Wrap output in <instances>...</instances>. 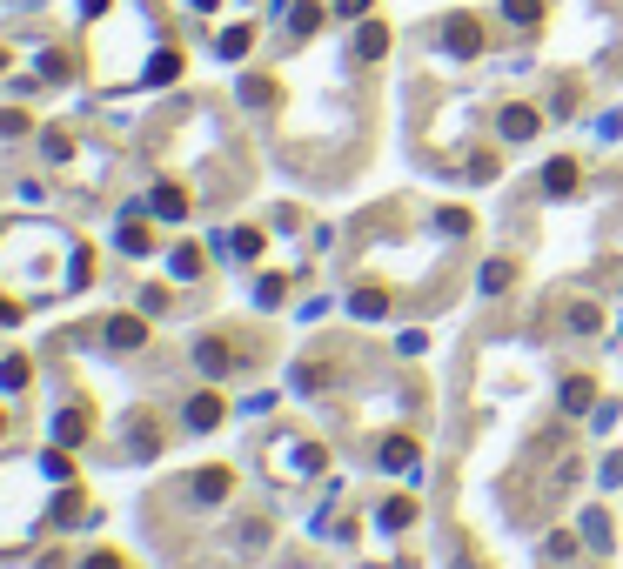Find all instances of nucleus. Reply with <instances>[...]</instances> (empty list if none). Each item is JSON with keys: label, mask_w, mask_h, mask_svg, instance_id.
I'll list each match as a JSON object with an SVG mask.
<instances>
[{"label": "nucleus", "mask_w": 623, "mask_h": 569, "mask_svg": "<svg viewBox=\"0 0 623 569\" xmlns=\"http://www.w3.org/2000/svg\"><path fill=\"white\" fill-rule=\"evenodd\" d=\"M443 47L456 54V61H476V54H483V21H476V14H449L443 21Z\"/></svg>", "instance_id": "obj_1"}, {"label": "nucleus", "mask_w": 623, "mask_h": 569, "mask_svg": "<svg viewBox=\"0 0 623 569\" xmlns=\"http://www.w3.org/2000/svg\"><path fill=\"white\" fill-rule=\"evenodd\" d=\"M536 128H543V114H536V108H523V101H510V108L496 114V134H503V141H530Z\"/></svg>", "instance_id": "obj_2"}, {"label": "nucleus", "mask_w": 623, "mask_h": 569, "mask_svg": "<svg viewBox=\"0 0 623 569\" xmlns=\"http://www.w3.org/2000/svg\"><path fill=\"white\" fill-rule=\"evenodd\" d=\"M577 181H583V168L570 154H557V161L543 168V195H577Z\"/></svg>", "instance_id": "obj_3"}, {"label": "nucleus", "mask_w": 623, "mask_h": 569, "mask_svg": "<svg viewBox=\"0 0 623 569\" xmlns=\"http://www.w3.org/2000/svg\"><path fill=\"white\" fill-rule=\"evenodd\" d=\"M382 54H389V27L369 21V27L356 34V61H382Z\"/></svg>", "instance_id": "obj_4"}, {"label": "nucleus", "mask_w": 623, "mask_h": 569, "mask_svg": "<svg viewBox=\"0 0 623 569\" xmlns=\"http://www.w3.org/2000/svg\"><path fill=\"white\" fill-rule=\"evenodd\" d=\"M222 422V395H195L188 402V429H215Z\"/></svg>", "instance_id": "obj_5"}, {"label": "nucleus", "mask_w": 623, "mask_h": 569, "mask_svg": "<svg viewBox=\"0 0 623 569\" xmlns=\"http://www.w3.org/2000/svg\"><path fill=\"white\" fill-rule=\"evenodd\" d=\"M590 402H597V382H590V375H570V382H563V409H590Z\"/></svg>", "instance_id": "obj_6"}, {"label": "nucleus", "mask_w": 623, "mask_h": 569, "mask_svg": "<svg viewBox=\"0 0 623 569\" xmlns=\"http://www.w3.org/2000/svg\"><path fill=\"white\" fill-rule=\"evenodd\" d=\"M108 342H114V349H141V342H148V329H141L134 315H121V322H108Z\"/></svg>", "instance_id": "obj_7"}, {"label": "nucleus", "mask_w": 623, "mask_h": 569, "mask_svg": "<svg viewBox=\"0 0 623 569\" xmlns=\"http://www.w3.org/2000/svg\"><path fill=\"white\" fill-rule=\"evenodd\" d=\"M155 215H161V221H181V215H188V195L161 181V188H155Z\"/></svg>", "instance_id": "obj_8"}, {"label": "nucleus", "mask_w": 623, "mask_h": 569, "mask_svg": "<svg viewBox=\"0 0 623 569\" xmlns=\"http://www.w3.org/2000/svg\"><path fill=\"white\" fill-rule=\"evenodd\" d=\"M503 21L510 27H536L543 21V0H503Z\"/></svg>", "instance_id": "obj_9"}, {"label": "nucleus", "mask_w": 623, "mask_h": 569, "mask_svg": "<svg viewBox=\"0 0 623 569\" xmlns=\"http://www.w3.org/2000/svg\"><path fill=\"white\" fill-rule=\"evenodd\" d=\"M409 462H416V442H409V436L382 442V469H409Z\"/></svg>", "instance_id": "obj_10"}, {"label": "nucleus", "mask_w": 623, "mask_h": 569, "mask_svg": "<svg viewBox=\"0 0 623 569\" xmlns=\"http://www.w3.org/2000/svg\"><path fill=\"white\" fill-rule=\"evenodd\" d=\"M228 482H235L228 469H208V476H195V496H201V503H222V496H228Z\"/></svg>", "instance_id": "obj_11"}, {"label": "nucleus", "mask_w": 623, "mask_h": 569, "mask_svg": "<svg viewBox=\"0 0 623 569\" xmlns=\"http://www.w3.org/2000/svg\"><path fill=\"white\" fill-rule=\"evenodd\" d=\"M362 315V322H382V308H389V295H382V288H356V302H349Z\"/></svg>", "instance_id": "obj_12"}, {"label": "nucleus", "mask_w": 623, "mask_h": 569, "mask_svg": "<svg viewBox=\"0 0 623 569\" xmlns=\"http://www.w3.org/2000/svg\"><path fill=\"white\" fill-rule=\"evenodd\" d=\"M195 362H201L208 375H222V369H228V342H215V335H208V342L195 349Z\"/></svg>", "instance_id": "obj_13"}, {"label": "nucleus", "mask_w": 623, "mask_h": 569, "mask_svg": "<svg viewBox=\"0 0 623 569\" xmlns=\"http://www.w3.org/2000/svg\"><path fill=\"white\" fill-rule=\"evenodd\" d=\"M570 329H577V335H597L603 329V308L597 302H577V308H570Z\"/></svg>", "instance_id": "obj_14"}, {"label": "nucleus", "mask_w": 623, "mask_h": 569, "mask_svg": "<svg viewBox=\"0 0 623 569\" xmlns=\"http://www.w3.org/2000/svg\"><path fill=\"white\" fill-rule=\"evenodd\" d=\"M510 282H516L510 262H490V268H483V288H490V295H496V288H510Z\"/></svg>", "instance_id": "obj_15"}, {"label": "nucleus", "mask_w": 623, "mask_h": 569, "mask_svg": "<svg viewBox=\"0 0 623 569\" xmlns=\"http://www.w3.org/2000/svg\"><path fill=\"white\" fill-rule=\"evenodd\" d=\"M228 255H242V262H255V255H262V235H255V228H242V235H235V248H228Z\"/></svg>", "instance_id": "obj_16"}, {"label": "nucleus", "mask_w": 623, "mask_h": 569, "mask_svg": "<svg viewBox=\"0 0 623 569\" xmlns=\"http://www.w3.org/2000/svg\"><path fill=\"white\" fill-rule=\"evenodd\" d=\"M222 54H228V61H242V54H248V27H228V34H222Z\"/></svg>", "instance_id": "obj_17"}, {"label": "nucleus", "mask_w": 623, "mask_h": 569, "mask_svg": "<svg viewBox=\"0 0 623 569\" xmlns=\"http://www.w3.org/2000/svg\"><path fill=\"white\" fill-rule=\"evenodd\" d=\"M268 88H275V81H262V74H255V81H242V101H248V108H262Z\"/></svg>", "instance_id": "obj_18"}, {"label": "nucleus", "mask_w": 623, "mask_h": 569, "mask_svg": "<svg viewBox=\"0 0 623 569\" xmlns=\"http://www.w3.org/2000/svg\"><path fill=\"white\" fill-rule=\"evenodd\" d=\"M409 516H416V509H409V503H382V529H402V523H409Z\"/></svg>", "instance_id": "obj_19"}, {"label": "nucleus", "mask_w": 623, "mask_h": 569, "mask_svg": "<svg viewBox=\"0 0 623 569\" xmlns=\"http://www.w3.org/2000/svg\"><path fill=\"white\" fill-rule=\"evenodd\" d=\"M322 27V7H295V34H315Z\"/></svg>", "instance_id": "obj_20"}, {"label": "nucleus", "mask_w": 623, "mask_h": 569, "mask_svg": "<svg viewBox=\"0 0 623 569\" xmlns=\"http://www.w3.org/2000/svg\"><path fill=\"white\" fill-rule=\"evenodd\" d=\"M583 536H590V543H610V523H603V509H597V516H583Z\"/></svg>", "instance_id": "obj_21"}, {"label": "nucleus", "mask_w": 623, "mask_h": 569, "mask_svg": "<svg viewBox=\"0 0 623 569\" xmlns=\"http://www.w3.org/2000/svg\"><path fill=\"white\" fill-rule=\"evenodd\" d=\"M255 295H262V308H282V282H275V275H262V288H255Z\"/></svg>", "instance_id": "obj_22"}, {"label": "nucleus", "mask_w": 623, "mask_h": 569, "mask_svg": "<svg viewBox=\"0 0 623 569\" xmlns=\"http://www.w3.org/2000/svg\"><path fill=\"white\" fill-rule=\"evenodd\" d=\"M88 569H121V556H94V563Z\"/></svg>", "instance_id": "obj_23"}]
</instances>
